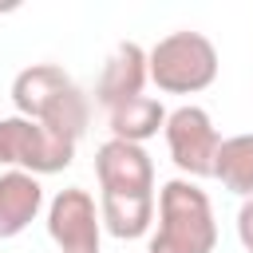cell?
Here are the masks:
<instances>
[{"mask_svg": "<svg viewBox=\"0 0 253 253\" xmlns=\"http://www.w3.org/2000/svg\"><path fill=\"white\" fill-rule=\"evenodd\" d=\"M107 123H111V138H123V142L142 146L146 138H154L166 126V107L154 95H138V99L107 111Z\"/></svg>", "mask_w": 253, "mask_h": 253, "instance_id": "8fae6325", "label": "cell"}, {"mask_svg": "<svg viewBox=\"0 0 253 253\" xmlns=\"http://www.w3.org/2000/svg\"><path fill=\"white\" fill-rule=\"evenodd\" d=\"M166 146H170V158L174 166L186 174V178H213V158H217V146H221V134L213 126V119L186 103V107H174L166 111Z\"/></svg>", "mask_w": 253, "mask_h": 253, "instance_id": "5b68a950", "label": "cell"}, {"mask_svg": "<svg viewBox=\"0 0 253 253\" xmlns=\"http://www.w3.org/2000/svg\"><path fill=\"white\" fill-rule=\"evenodd\" d=\"M146 79H150V75H146V51H142L134 40H123V43H115V51L107 55V63H103V71H99L95 103H99L103 111H115V107L138 99L142 87H146Z\"/></svg>", "mask_w": 253, "mask_h": 253, "instance_id": "ba28073f", "label": "cell"}, {"mask_svg": "<svg viewBox=\"0 0 253 253\" xmlns=\"http://www.w3.org/2000/svg\"><path fill=\"white\" fill-rule=\"evenodd\" d=\"M43 210V186L36 174L4 170L0 174V237H20Z\"/></svg>", "mask_w": 253, "mask_h": 253, "instance_id": "9c48e42d", "label": "cell"}, {"mask_svg": "<svg viewBox=\"0 0 253 253\" xmlns=\"http://www.w3.org/2000/svg\"><path fill=\"white\" fill-rule=\"evenodd\" d=\"M99 221L111 237L134 241L154 225V194H99Z\"/></svg>", "mask_w": 253, "mask_h": 253, "instance_id": "30bf717a", "label": "cell"}, {"mask_svg": "<svg viewBox=\"0 0 253 253\" xmlns=\"http://www.w3.org/2000/svg\"><path fill=\"white\" fill-rule=\"evenodd\" d=\"M158 229L146 245V253H213L217 245V221L210 194L190 178H170L158 198Z\"/></svg>", "mask_w": 253, "mask_h": 253, "instance_id": "7a4b0ae2", "label": "cell"}, {"mask_svg": "<svg viewBox=\"0 0 253 253\" xmlns=\"http://www.w3.org/2000/svg\"><path fill=\"white\" fill-rule=\"evenodd\" d=\"M12 103L20 119H32L47 126L51 134L79 142L87 130V95L75 87V79L59 63H32L12 79Z\"/></svg>", "mask_w": 253, "mask_h": 253, "instance_id": "6da1fadb", "label": "cell"}, {"mask_svg": "<svg viewBox=\"0 0 253 253\" xmlns=\"http://www.w3.org/2000/svg\"><path fill=\"white\" fill-rule=\"evenodd\" d=\"M237 241L245 245V253H253V198H245L237 210Z\"/></svg>", "mask_w": 253, "mask_h": 253, "instance_id": "4fadbf2b", "label": "cell"}, {"mask_svg": "<svg viewBox=\"0 0 253 253\" xmlns=\"http://www.w3.org/2000/svg\"><path fill=\"white\" fill-rule=\"evenodd\" d=\"M213 178L225 190H233L241 198H253V134L221 138L217 158H213Z\"/></svg>", "mask_w": 253, "mask_h": 253, "instance_id": "7c38bea8", "label": "cell"}, {"mask_svg": "<svg viewBox=\"0 0 253 253\" xmlns=\"http://www.w3.org/2000/svg\"><path fill=\"white\" fill-rule=\"evenodd\" d=\"M217 47L202 32H170L146 51V75L166 95H198L217 79Z\"/></svg>", "mask_w": 253, "mask_h": 253, "instance_id": "3957f363", "label": "cell"}, {"mask_svg": "<svg viewBox=\"0 0 253 253\" xmlns=\"http://www.w3.org/2000/svg\"><path fill=\"white\" fill-rule=\"evenodd\" d=\"M99 194H154V162L142 146L107 138L95 150Z\"/></svg>", "mask_w": 253, "mask_h": 253, "instance_id": "52a82bcc", "label": "cell"}, {"mask_svg": "<svg viewBox=\"0 0 253 253\" xmlns=\"http://www.w3.org/2000/svg\"><path fill=\"white\" fill-rule=\"evenodd\" d=\"M47 233L63 253H99L103 221H99L95 198L79 186L59 190L47 202Z\"/></svg>", "mask_w": 253, "mask_h": 253, "instance_id": "8992f818", "label": "cell"}, {"mask_svg": "<svg viewBox=\"0 0 253 253\" xmlns=\"http://www.w3.org/2000/svg\"><path fill=\"white\" fill-rule=\"evenodd\" d=\"M71 158H75V142L51 134L47 126L20 119V115L0 119V162L8 170H24V174L43 178V174L67 170Z\"/></svg>", "mask_w": 253, "mask_h": 253, "instance_id": "277c9868", "label": "cell"}]
</instances>
